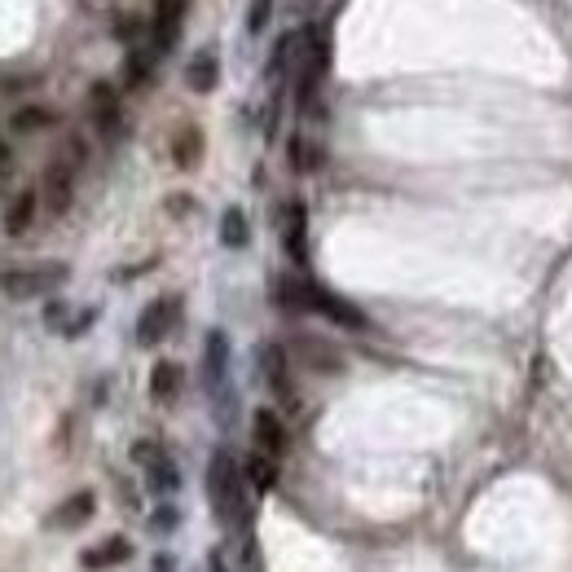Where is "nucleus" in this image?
Wrapping results in <instances>:
<instances>
[{"instance_id": "obj_23", "label": "nucleus", "mask_w": 572, "mask_h": 572, "mask_svg": "<svg viewBox=\"0 0 572 572\" xmlns=\"http://www.w3.org/2000/svg\"><path fill=\"white\" fill-rule=\"evenodd\" d=\"M49 124H53V115L44 106H27V110H18V115H14V132H40Z\"/></svg>"}, {"instance_id": "obj_30", "label": "nucleus", "mask_w": 572, "mask_h": 572, "mask_svg": "<svg viewBox=\"0 0 572 572\" xmlns=\"http://www.w3.org/2000/svg\"><path fill=\"white\" fill-rule=\"evenodd\" d=\"M9 168H14V150L0 141V176H9Z\"/></svg>"}, {"instance_id": "obj_20", "label": "nucleus", "mask_w": 572, "mask_h": 572, "mask_svg": "<svg viewBox=\"0 0 572 572\" xmlns=\"http://www.w3.org/2000/svg\"><path fill=\"white\" fill-rule=\"evenodd\" d=\"M220 242L234 247V251L251 242V225H247V212H242V207H225V216H220Z\"/></svg>"}, {"instance_id": "obj_26", "label": "nucleus", "mask_w": 572, "mask_h": 572, "mask_svg": "<svg viewBox=\"0 0 572 572\" xmlns=\"http://www.w3.org/2000/svg\"><path fill=\"white\" fill-rule=\"evenodd\" d=\"M150 528H154V533H176V528H181V511H176L172 502L154 506V515H150Z\"/></svg>"}, {"instance_id": "obj_2", "label": "nucleus", "mask_w": 572, "mask_h": 572, "mask_svg": "<svg viewBox=\"0 0 572 572\" xmlns=\"http://www.w3.org/2000/svg\"><path fill=\"white\" fill-rule=\"evenodd\" d=\"M71 278L66 264H31V269H5L0 273V291L9 300H40V295L58 291V286Z\"/></svg>"}, {"instance_id": "obj_17", "label": "nucleus", "mask_w": 572, "mask_h": 572, "mask_svg": "<svg viewBox=\"0 0 572 572\" xmlns=\"http://www.w3.org/2000/svg\"><path fill=\"white\" fill-rule=\"evenodd\" d=\"M273 300H278V308H286V313H304L308 308V278H300V273H282V278L273 282Z\"/></svg>"}, {"instance_id": "obj_28", "label": "nucleus", "mask_w": 572, "mask_h": 572, "mask_svg": "<svg viewBox=\"0 0 572 572\" xmlns=\"http://www.w3.org/2000/svg\"><path fill=\"white\" fill-rule=\"evenodd\" d=\"M163 454H168V449H163L159 440H137V445H132V462H141V467H150V462H159Z\"/></svg>"}, {"instance_id": "obj_16", "label": "nucleus", "mask_w": 572, "mask_h": 572, "mask_svg": "<svg viewBox=\"0 0 572 572\" xmlns=\"http://www.w3.org/2000/svg\"><path fill=\"white\" fill-rule=\"evenodd\" d=\"M181 383H185V370L176 366V361H159V366L150 370V396L163 405L181 396Z\"/></svg>"}, {"instance_id": "obj_4", "label": "nucleus", "mask_w": 572, "mask_h": 572, "mask_svg": "<svg viewBox=\"0 0 572 572\" xmlns=\"http://www.w3.org/2000/svg\"><path fill=\"white\" fill-rule=\"evenodd\" d=\"M181 322V300L176 295H163V300H150L137 317V344L141 348H154L172 335V326Z\"/></svg>"}, {"instance_id": "obj_13", "label": "nucleus", "mask_w": 572, "mask_h": 572, "mask_svg": "<svg viewBox=\"0 0 572 572\" xmlns=\"http://www.w3.org/2000/svg\"><path fill=\"white\" fill-rule=\"evenodd\" d=\"M172 163L181 172H190L203 163V128H194V124H181L172 132Z\"/></svg>"}, {"instance_id": "obj_24", "label": "nucleus", "mask_w": 572, "mask_h": 572, "mask_svg": "<svg viewBox=\"0 0 572 572\" xmlns=\"http://www.w3.org/2000/svg\"><path fill=\"white\" fill-rule=\"evenodd\" d=\"M286 150H291V168L295 172H313L317 168V146H308L304 137H291V146Z\"/></svg>"}, {"instance_id": "obj_12", "label": "nucleus", "mask_w": 572, "mask_h": 572, "mask_svg": "<svg viewBox=\"0 0 572 572\" xmlns=\"http://www.w3.org/2000/svg\"><path fill=\"white\" fill-rule=\"evenodd\" d=\"M132 555V542L128 537H106V542H97V546H88L84 555H80V564L88 572H102V568H115V564H124V559Z\"/></svg>"}, {"instance_id": "obj_18", "label": "nucleus", "mask_w": 572, "mask_h": 572, "mask_svg": "<svg viewBox=\"0 0 572 572\" xmlns=\"http://www.w3.org/2000/svg\"><path fill=\"white\" fill-rule=\"evenodd\" d=\"M242 480H247L256 493H273V484H278V462L264 458V454H251L242 462Z\"/></svg>"}, {"instance_id": "obj_6", "label": "nucleus", "mask_w": 572, "mask_h": 572, "mask_svg": "<svg viewBox=\"0 0 572 572\" xmlns=\"http://www.w3.org/2000/svg\"><path fill=\"white\" fill-rule=\"evenodd\" d=\"M185 9H190V0H159V5H154V18H150V49H154V58L168 53L176 44V36H181V22H185Z\"/></svg>"}, {"instance_id": "obj_3", "label": "nucleus", "mask_w": 572, "mask_h": 572, "mask_svg": "<svg viewBox=\"0 0 572 572\" xmlns=\"http://www.w3.org/2000/svg\"><path fill=\"white\" fill-rule=\"evenodd\" d=\"M80 159H84V146H80V141H66V150L49 163V172H44V203H49L53 216H62L66 207H71V198H75V168H80Z\"/></svg>"}, {"instance_id": "obj_27", "label": "nucleus", "mask_w": 572, "mask_h": 572, "mask_svg": "<svg viewBox=\"0 0 572 572\" xmlns=\"http://www.w3.org/2000/svg\"><path fill=\"white\" fill-rule=\"evenodd\" d=\"M269 18H273V0H251L247 5V31L251 36H260V31L269 27Z\"/></svg>"}, {"instance_id": "obj_10", "label": "nucleus", "mask_w": 572, "mask_h": 572, "mask_svg": "<svg viewBox=\"0 0 572 572\" xmlns=\"http://www.w3.org/2000/svg\"><path fill=\"white\" fill-rule=\"evenodd\" d=\"M225 374H229V339H225V330H212L207 344H203V383H207V392H220Z\"/></svg>"}, {"instance_id": "obj_29", "label": "nucleus", "mask_w": 572, "mask_h": 572, "mask_svg": "<svg viewBox=\"0 0 572 572\" xmlns=\"http://www.w3.org/2000/svg\"><path fill=\"white\" fill-rule=\"evenodd\" d=\"M150 572H176V559L172 555H154L150 559Z\"/></svg>"}, {"instance_id": "obj_14", "label": "nucleus", "mask_w": 572, "mask_h": 572, "mask_svg": "<svg viewBox=\"0 0 572 572\" xmlns=\"http://www.w3.org/2000/svg\"><path fill=\"white\" fill-rule=\"evenodd\" d=\"M185 84H190V93H212L220 84V58L216 49H198L190 66H185Z\"/></svg>"}, {"instance_id": "obj_15", "label": "nucleus", "mask_w": 572, "mask_h": 572, "mask_svg": "<svg viewBox=\"0 0 572 572\" xmlns=\"http://www.w3.org/2000/svg\"><path fill=\"white\" fill-rule=\"evenodd\" d=\"M88 102H93V115H97V128H102V137H115V132H119V93L102 80V84H93Z\"/></svg>"}, {"instance_id": "obj_5", "label": "nucleus", "mask_w": 572, "mask_h": 572, "mask_svg": "<svg viewBox=\"0 0 572 572\" xmlns=\"http://www.w3.org/2000/svg\"><path fill=\"white\" fill-rule=\"evenodd\" d=\"M308 308L313 313H322L326 322H335V326H344V330H366V313H361L357 304H348L344 295H335V291H326V286H317V282H308Z\"/></svg>"}, {"instance_id": "obj_7", "label": "nucleus", "mask_w": 572, "mask_h": 572, "mask_svg": "<svg viewBox=\"0 0 572 572\" xmlns=\"http://www.w3.org/2000/svg\"><path fill=\"white\" fill-rule=\"evenodd\" d=\"M260 370H264V383H269V392L278 396L286 410H295L291 357H286V348H282V344H264V348H260Z\"/></svg>"}, {"instance_id": "obj_1", "label": "nucleus", "mask_w": 572, "mask_h": 572, "mask_svg": "<svg viewBox=\"0 0 572 572\" xmlns=\"http://www.w3.org/2000/svg\"><path fill=\"white\" fill-rule=\"evenodd\" d=\"M242 471L229 449H216L207 462V498L220 524H247V498H242Z\"/></svg>"}, {"instance_id": "obj_21", "label": "nucleus", "mask_w": 572, "mask_h": 572, "mask_svg": "<svg viewBox=\"0 0 572 572\" xmlns=\"http://www.w3.org/2000/svg\"><path fill=\"white\" fill-rule=\"evenodd\" d=\"M146 484H150V493H176L181 489V467L163 454L159 462H150L146 467Z\"/></svg>"}, {"instance_id": "obj_9", "label": "nucleus", "mask_w": 572, "mask_h": 572, "mask_svg": "<svg viewBox=\"0 0 572 572\" xmlns=\"http://www.w3.org/2000/svg\"><path fill=\"white\" fill-rule=\"evenodd\" d=\"M251 436H256V454L273 458L278 462L286 454V445H291V436H286V423L273 410H256V418H251Z\"/></svg>"}, {"instance_id": "obj_25", "label": "nucleus", "mask_w": 572, "mask_h": 572, "mask_svg": "<svg viewBox=\"0 0 572 572\" xmlns=\"http://www.w3.org/2000/svg\"><path fill=\"white\" fill-rule=\"evenodd\" d=\"M150 66H154V49H132L128 53V84H146Z\"/></svg>"}, {"instance_id": "obj_8", "label": "nucleus", "mask_w": 572, "mask_h": 572, "mask_svg": "<svg viewBox=\"0 0 572 572\" xmlns=\"http://www.w3.org/2000/svg\"><path fill=\"white\" fill-rule=\"evenodd\" d=\"M282 247H286V256L295 260V269H304L308 264V207L300 198H291V203L282 207Z\"/></svg>"}, {"instance_id": "obj_11", "label": "nucleus", "mask_w": 572, "mask_h": 572, "mask_svg": "<svg viewBox=\"0 0 572 572\" xmlns=\"http://www.w3.org/2000/svg\"><path fill=\"white\" fill-rule=\"evenodd\" d=\"M93 511H97V493L80 489V493H71L66 502L53 506L49 524H53V528H84L88 520H93Z\"/></svg>"}, {"instance_id": "obj_19", "label": "nucleus", "mask_w": 572, "mask_h": 572, "mask_svg": "<svg viewBox=\"0 0 572 572\" xmlns=\"http://www.w3.org/2000/svg\"><path fill=\"white\" fill-rule=\"evenodd\" d=\"M300 357L313 370H322V374H339V370H344V357H339L330 344H322V339H300Z\"/></svg>"}, {"instance_id": "obj_31", "label": "nucleus", "mask_w": 572, "mask_h": 572, "mask_svg": "<svg viewBox=\"0 0 572 572\" xmlns=\"http://www.w3.org/2000/svg\"><path fill=\"white\" fill-rule=\"evenodd\" d=\"M207 572H225V559L212 555V559H207Z\"/></svg>"}, {"instance_id": "obj_22", "label": "nucleus", "mask_w": 572, "mask_h": 572, "mask_svg": "<svg viewBox=\"0 0 572 572\" xmlns=\"http://www.w3.org/2000/svg\"><path fill=\"white\" fill-rule=\"evenodd\" d=\"M31 216H36V194L31 190H22L14 203H9V212H5V234H27L31 229Z\"/></svg>"}]
</instances>
